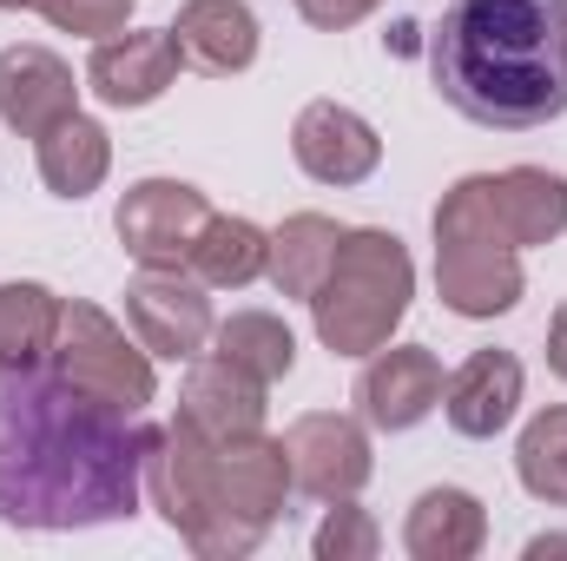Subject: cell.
Wrapping results in <instances>:
<instances>
[{
    "label": "cell",
    "mask_w": 567,
    "mask_h": 561,
    "mask_svg": "<svg viewBox=\"0 0 567 561\" xmlns=\"http://www.w3.org/2000/svg\"><path fill=\"white\" fill-rule=\"evenodd\" d=\"M383 0H297V13L317 27V33H343V27H357V20H370Z\"/></svg>",
    "instance_id": "obj_27"
},
{
    "label": "cell",
    "mask_w": 567,
    "mask_h": 561,
    "mask_svg": "<svg viewBox=\"0 0 567 561\" xmlns=\"http://www.w3.org/2000/svg\"><path fill=\"white\" fill-rule=\"evenodd\" d=\"M515 476L535 502L567 509V404H548L542 417H528L515 442Z\"/></svg>",
    "instance_id": "obj_24"
},
{
    "label": "cell",
    "mask_w": 567,
    "mask_h": 561,
    "mask_svg": "<svg viewBox=\"0 0 567 561\" xmlns=\"http://www.w3.org/2000/svg\"><path fill=\"white\" fill-rule=\"evenodd\" d=\"M515 410H522V357L515 350H475L442 384V417H449L455 436H468V442L502 436L515 422Z\"/></svg>",
    "instance_id": "obj_15"
},
{
    "label": "cell",
    "mask_w": 567,
    "mask_h": 561,
    "mask_svg": "<svg viewBox=\"0 0 567 561\" xmlns=\"http://www.w3.org/2000/svg\"><path fill=\"white\" fill-rule=\"evenodd\" d=\"M488 205L502 218V232L515 238V252L528 245H555L567 232V178L548 165H508L488 172Z\"/></svg>",
    "instance_id": "obj_17"
},
{
    "label": "cell",
    "mask_w": 567,
    "mask_h": 561,
    "mask_svg": "<svg viewBox=\"0 0 567 561\" xmlns=\"http://www.w3.org/2000/svg\"><path fill=\"white\" fill-rule=\"evenodd\" d=\"M310 549H317V561H377L383 529L370 522V509H357V496H343V502H330V516H323Z\"/></svg>",
    "instance_id": "obj_25"
},
{
    "label": "cell",
    "mask_w": 567,
    "mask_h": 561,
    "mask_svg": "<svg viewBox=\"0 0 567 561\" xmlns=\"http://www.w3.org/2000/svg\"><path fill=\"white\" fill-rule=\"evenodd\" d=\"M410 297H416L410 245L383 225H357V232L343 225L330 272L310 290L317 344L330 357H370L396 337V324L410 317Z\"/></svg>",
    "instance_id": "obj_4"
},
{
    "label": "cell",
    "mask_w": 567,
    "mask_h": 561,
    "mask_svg": "<svg viewBox=\"0 0 567 561\" xmlns=\"http://www.w3.org/2000/svg\"><path fill=\"white\" fill-rule=\"evenodd\" d=\"M284 462H290V489L317 496V502H343L370 482L377 456H370V429L343 410H303L278 436Z\"/></svg>",
    "instance_id": "obj_8"
},
{
    "label": "cell",
    "mask_w": 567,
    "mask_h": 561,
    "mask_svg": "<svg viewBox=\"0 0 567 561\" xmlns=\"http://www.w3.org/2000/svg\"><path fill=\"white\" fill-rule=\"evenodd\" d=\"M482 542H488V509L455 482L423 489L410 522H403V549L416 561H468L482 555Z\"/></svg>",
    "instance_id": "obj_18"
},
{
    "label": "cell",
    "mask_w": 567,
    "mask_h": 561,
    "mask_svg": "<svg viewBox=\"0 0 567 561\" xmlns=\"http://www.w3.org/2000/svg\"><path fill=\"white\" fill-rule=\"evenodd\" d=\"M435 93L495 133L567 113V0H455L429 33Z\"/></svg>",
    "instance_id": "obj_2"
},
{
    "label": "cell",
    "mask_w": 567,
    "mask_h": 561,
    "mask_svg": "<svg viewBox=\"0 0 567 561\" xmlns=\"http://www.w3.org/2000/svg\"><path fill=\"white\" fill-rule=\"evenodd\" d=\"M0 13H40V0H0Z\"/></svg>",
    "instance_id": "obj_30"
},
{
    "label": "cell",
    "mask_w": 567,
    "mask_h": 561,
    "mask_svg": "<svg viewBox=\"0 0 567 561\" xmlns=\"http://www.w3.org/2000/svg\"><path fill=\"white\" fill-rule=\"evenodd\" d=\"M145 496L178 529V542L205 561L251 555L290 496V462L278 436H231L212 442L192 422H165L145 436Z\"/></svg>",
    "instance_id": "obj_3"
},
{
    "label": "cell",
    "mask_w": 567,
    "mask_h": 561,
    "mask_svg": "<svg viewBox=\"0 0 567 561\" xmlns=\"http://www.w3.org/2000/svg\"><path fill=\"white\" fill-rule=\"evenodd\" d=\"M178 67H185V60H178L172 27H120V33H106V40L93 47L86 86H93L106 106L133 113V106H152V100L172 93Z\"/></svg>",
    "instance_id": "obj_11"
},
{
    "label": "cell",
    "mask_w": 567,
    "mask_h": 561,
    "mask_svg": "<svg viewBox=\"0 0 567 561\" xmlns=\"http://www.w3.org/2000/svg\"><path fill=\"white\" fill-rule=\"evenodd\" d=\"M205 218H212V205H205L198 185H185V178H140V185H126V198L113 212V232H120L133 265H145V272H185Z\"/></svg>",
    "instance_id": "obj_7"
},
{
    "label": "cell",
    "mask_w": 567,
    "mask_h": 561,
    "mask_svg": "<svg viewBox=\"0 0 567 561\" xmlns=\"http://www.w3.org/2000/svg\"><path fill=\"white\" fill-rule=\"evenodd\" d=\"M126 324H133V337L145 350L165 357V364H192L212 344V330H218L212 297H205V284L192 272H145V265H140V278L126 284Z\"/></svg>",
    "instance_id": "obj_9"
},
{
    "label": "cell",
    "mask_w": 567,
    "mask_h": 561,
    "mask_svg": "<svg viewBox=\"0 0 567 561\" xmlns=\"http://www.w3.org/2000/svg\"><path fill=\"white\" fill-rule=\"evenodd\" d=\"M140 0H40V20H53L60 33H80V40H106L133 20Z\"/></svg>",
    "instance_id": "obj_26"
},
{
    "label": "cell",
    "mask_w": 567,
    "mask_h": 561,
    "mask_svg": "<svg viewBox=\"0 0 567 561\" xmlns=\"http://www.w3.org/2000/svg\"><path fill=\"white\" fill-rule=\"evenodd\" d=\"M522 290H528V272H522V252L488 205V172L455 178L435 205V297L455 317L482 324V317L515 310Z\"/></svg>",
    "instance_id": "obj_5"
},
{
    "label": "cell",
    "mask_w": 567,
    "mask_h": 561,
    "mask_svg": "<svg viewBox=\"0 0 567 561\" xmlns=\"http://www.w3.org/2000/svg\"><path fill=\"white\" fill-rule=\"evenodd\" d=\"M66 113H80V86L73 67L53 47H0V126L20 140H40L47 126H60Z\"/></svg>",
    "instance_id": "obj_13"
},
{
    "label": "cell",
    "mask_w": 567,
    "mask_h": 561,
    "mask_svg": "<svg viewBox=\"0 0 567 561\" xmlns=\"http://www.w3.org/2000/svg\"><path fill=\"white\" fill-rule=\"evenodd\" d=\"M528 555L542 561V555H567V536H535V542H528Z\"/></svg>",
    "instance_id": "obj_29"
},
{
    "label": "cell",
    "mask_w": 567,
    "mask_h": 561,
    "mask_svg": "<svg viewBox=\"0 0 567 561\" xmlns=\"http://www.w3.org/2000/svg\"><path fill=\"white\" fill-rule=\"evenodd\" d=\"M548 370L567 384V297H561V310L548 317Z\"/></svg>",
    "instance_id": "obj_28"
},
{
    "label": "cell",
    "mask_w": 567,
    "mask_h": 561,
    "mask_svg": "<svg viewBox=\"0 0 567 561\" xmlns=\"http://www.w3.org/2000/svg\"><path fill=\"white\" fill-rule=\"evenodd\" d=\"M290 159L317 178V185H363L377 165H383V140L377 126L357 113V106H337V100H310L290 126Z\"/></svg>",
    "instance_id": "obj_12"
},
{
    "label": "cell",
    "mask_w": 567,
    "mask_h": 561,
    "mask_svg": "<svg viewBox=\"0 0 567 561\" xmlns=\"http://www.w3.org/2000/svg\"><path fill=\"white\" fill-rule=\"evenodd\" d=\"M178 422H192L198 436L212 442H231V436H258L265 429V384L238 364H225L218 350L192 357L185 384H178Z\"/></svg>",
    "instance_id": "obj_14"
},
{
    "label": "cell",
    "mask_w": 567,
    "mask_h": 561,
    "mask_svg": "<svg viewBox=\"0 0 567 561\" xmlns=\"http://www.w3.org/2000/svg\"><path fill=\"white\" fill-rule=\"evenodd\" d=\"M33 159H40V178L53 198H93L113 172V133L86 113H66L60 126H47L33 140Z\"/></svg>",
    "instance_id": "obj_19"
},
{
    "label": "cell",
    "mask_w": 567,
    "mask_h": 561,
    "mask_svg": "<svg viewBox=\"0 0 567 561\" xmlns=\"http://www.w3.org/2000/svg\"><path fill=\"white\" fill-rule=\"evenodd\" d=\"M265 265H271V232H258L251 218L212 212L205 232H198V245H192V265L185 272L205 284V290H245V284L265 278Z\"/></svg>",
    "instance_id": "obj_20"
},
{
    "label": "cell",
    "mask_w": 567,
    "mask_h": 561,
    "mask_svg": "<svg viewBox=\"0 0 567 561\" xmlns=\"http://www.w3.org/2000/svg\"><path fill=\"white\" fill-rule=\"evenodd\" d=\"M337 238H343L337 218H323V212H290L278 232H271V265H265V278L278 284V297H303V304H310V290L323 284L330 258H337Z\"/></svg>",
    "instance_id": "obj_21"
},
{
    "label": "cell",
    "mask_w": 567,
    "mask_h": 561,
    "mask_svg": "<svg viewBox=\"0 0 567 561\" xmlns=\"http://www.w3.org/2000/svg\"><path fill=\"white\" fill-rule=\"evenodd\" d=\"M53 377L120 417H140L145 404L158 397V377H152V350L140 337H126L100 304L73 297L60 304V337H53Z\"/></svg>",
    "instance_id": "obj_6"
},
{
    "label": "cell",
    "mask_w": 567,
    "mask_h": 561,
    "mask_svg": "<svg viewBox=\"0 0 567 561\" xmlns=\"http://www.w3.org/2000/svg\"><path fill=\"white\" fill-rule=\"evenodd\" d=\"M212 350L225 357V364H238V370H251L265 390L290 377V364H297V337H290V324L271 317V310H231L218 330H212Z\"/></svg>",
    "instance_id": "obj_23"
},
{
    "label": "cell",
    "mask_w": 567,
    "mask_h": 561,
    "mask_svg": "<svg viewBox=\"0 0 567 561\" xmlns=\"http://www.w3.org/2000/svg\"><path fill=\"white\" fill-rule=\"evenodd\" d=\"M60 304L47 284H0V370H40L60 337Z\"/></svg>",
    "instance_id": "obj_22"
},
{
    "label": "cell",
    "mask_w": 567,
    "mask_h": 561,
    "mask_svg": "<svg viewBox=\"0 0 567 561\" xmlns=\"http://www.w3.org/2000/svg\"><path fill=\"white\" fill-rule=\"evenodd\" d=\"M133 417L27 370H0V516L13 529H93L140 502L145 436Z\"/></svg>",
    "instance_id": "obj_1"
},
{
    "label": "cell",
    "mask_w": 567,
    "mask_h": 561,
    "mask_svg": "<svg viewBox=\"0 0 567 561\" xmlns=\"http://www.w3.org/2000/svg\"><path fill=\"white\" fill-rule=\"evenodd\" d=\"M172 40H178V60L212 73V80H231L258 60V13L245 0H185L178 20H172Z\"/></svg>",
    "instance_id": "obj_16"
},
{
    "label": "cell",
    "mask_w": 567,
    "mask_h": 561,
    "mask_svg": "<svg viewBox=\"0 0 567 561\" xmlns=\"http://www.w3.org/2000/svg\"><path fill=\"white\" fill-rule=\"evenodd\" d=\"M442 357L429 344H383L370 350L363 377H357V410L370 429H416L429 410H442Z\"/></svg>",
    "instance_id": "obj_10"
}]
</instances>
